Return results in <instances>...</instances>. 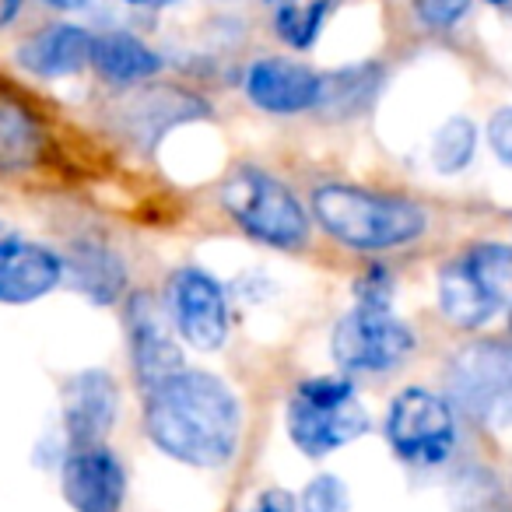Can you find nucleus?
Returning <instances> with one entry per match:
<instances>
[{"label": "nucleus", "mask_w": 512, "mask_h": 512, "mask_svg": "<svg viewBox=\"0 0 512 512\" xmlns=\"http://www.w3.org/2000/svg\"><path fill=\"white\" fill-rule=\"evenodd\" d=\"M302 512H351L348 484L334 474H320L302 491Z\"/></svg>", "instance_id": "nucleus-23"}, {"label": "nucleus", "mask_w": 512, "mask_h": 512, "mask_svg": "<svg viewBox=\"0 0 512 512\" xmlns=\"http://www.w3.org/2000/svg\"><path fill=\"white\" fill-rule=\"evenodd\" d=\"M22 8H25V0H0V32L22 15Z\"/></svg>", "instance_id": "nucleus-28"}, {"label": "nucleus", "mask_w": 512, "mask_h": 512, "mask_svg": "<svg viewBox=\"0 0 512 512\" xmlns=\"http://www.w3.org/2000/svg\"><path fill=\"white\" fill-rule=\"evenodd\" d=\"M386 439L407 463H442L456 446L453 411L428 390H404L386 414Z\"/></svg>", "instance_id": "nucleus-8"}, {"label": "nucleus", "mask_w": 512, "mask_h": 512, "mask_svg": "<svg viewBox=\"0 0 512 512\" xmlns=\"http://www.w3.org/2000/svg\"><path fill=\"white\" fill-rule=\"evenodd\" d=\"M267 4H274V8H278V4H288V0H267Z\"/></svg>", "instance_id": "nucleus-31"}, {"label": "nucleus", "mask_w": 512, "mask_h": 512, "mask_svg": "<svg viewBox=\"0 0 512 512\" xmlns=\"http://www.w3.org/2000/svg\"><path fill=\"white\" fill-rule=\"evenodd\" d=\"M92 39H95V32H88L85 25L53 22L18 46L15 64L22 67L25 74L43 78V81L74 78V74H81L92 64Z\"/></svg>", "instance_id": "nucleus-13"}, {"label": "nucleus", "mask_w": 512, "mask_h": 512, "mask_svg": "<svg viewBox=\"0 0 512 512\" xmlns=\"http://www.w3.org/2000/svg\"><path fill=\"white\" fill-rule=\"evenodd\" d=\"M64 264L50 249L22 239H0V302L25 306L57 288Z\"/></svg>", "instance_id": "nucleus-14"}, {"label": "nucleus", "mask_w": 512, "mask_h": 512, "mask_svg": "<svg viewBox=\"0 0 512 512\" xmlns=\"http://www.w3.org/2000/svg\"><path fill=\"white\" fill-rule=\"evenodd\" d=\"M320 81L323 74H316L313 67L299 64V60L288 57H260L246 67V99L256 109L274 116H295L316 109L320 99Z\"/></svg>", "instance_id": "nucleus-11"}, {"label": "nucleus", "mask_w": 512, "mask_h": 512, "mask_svg": "<svg viewBox=\"0 0 512 512\" xmlns=\"http://www.w3.org/2000/svg\"><path fill=\"white\" fill-rule=\"evenodd\" d=\"M71 274L74 285L85 295H92L95 302H113L123 288V267L113 253H106L102 246H78L71 253Z\"/></svg>", "instance_id": "nucleus-20"}, {"label": "nucleus", "mask_w": 512, "mask_h": 512, "mask_svg": "<svg viewBox=\"0 0 512 512\" xmlns=\"http://www.w3.org/2000/svg\"><path fill=\"white\" fill-rule=\"evenodd\" d=\"M88 67L109 85H141V81L155 78L165 64L158 50H151L134 32L109 29L92 39V64Z\"/></svg>", "instance_id": "nucleus-16"}, {"label": "nucleus", "mask_w": 512, "mask_h": 512, "mask_svg": "<svg viewBox=\"0 0 512 512\" xmlns=\"http://www.w3.org/2000/svg\"><path fill=\"white\" fill-rule=\"evenodd\" d=\"M512 295V249L481 242L449 260L439 274V306L456 327L488 323Z\"/></svg>", "instance_id": "nucleus-3"}, {"label": "nucleus", "mask_w": 512, "mask_h": 512, "mask_svg": "<svg viewBox=\"0 0 512 512\" xmlns=\"http://www.w3.org/2000/svg\"><path fill=\"white\" fill-rule=\"evenodd\" d=\"M64 495L74 512H120L123 467L102 442L71 446L64 460Z\"/></svg>", "instance_id": "nucleus-12"}, {"label": "nucleus", "mask_w": 512, "mask_h": 512, "mask_svg": "<svg viewBox=\"0 0 512 512\" xmlns=\"http://www.w3.org/2000/svg\"><path fill=\"white\" fill-rule=\"evenodd\" d=\"M127 334L137 383L144 390H155L158 383H165V379L183 369V351H179L176 334H172V316L151 295H134L130 299Z\"/></svg>", "instance_id": "nucleus-10"}, {"label": "nucleus", "mask_w": 512, "mask_h": 512, "mask_svg": "<svg viewBox=\"0 0 512 512\" xmlns=\"http://www.w3.org/2000/svg\"><path fill=\"white\" fill-rule=\"evenodd\" d=\"M144 425L162 453L190 467H221L235 456L242 414L235 393L211 372L179 369L148 390Z\"/></svg>", "instance_id": "nucleus-1"}, {"label": "nucleus", "mask_w": 512, "mask_h": 512, "mask_svg": "<svg viewBox=\"0 0 512 512\" xmlns=\"http://www.w3.org/2000/svg\"><path fill=\"white\" fill-rule=\"evenodd\" d=\"M474 151H477V127L467 120V116H453V120L442 123L439 134H435L432 162L439 172L453 176V172L467 169L470 158H474Z\"/></svg>", "instance_id": "nucleus-21"}, {"label": "nucleus", "mask_w": 512, "mask_h": 512, "mask_svg": "<svg viewBox=\"0 0 512 512\" xmlns=\"http://www.w3.org/2000/svg\"><path fill=\"white\" fill-rule=\"evenodd\" d=\"M369 428V414L358 404L348 379H306L288 404V435L306 456H327L355 442Z\"/></svg>", "instance_id": "nucleus-4"}, {"label": "nucleus", "mask_w": 512, "mask_h": 512, "mask_svg": "<svg viewBox=\"0 0 512 512\" xmlns=\"http://www.w3.org/2000/svg\"><path fill=\"white\" fill-rule=\"evenodd\" d=\"M484 4H491V8H505V4H512V0H484Z\"/></svg>", "instance_id": "nucleus-30"}, {"label": "nucleus", "mask_w": 512, "mask_h": 512, "mask_svg": "<svg viewBox=\"0 0 512 512\" xmlns=\"http://www.w3.org/2000/svg\"><path fill=\"white\" fill-rule=\"evenodd\" d=\"M379 85H383L379 64H351L334 74H323L316 113L327 116V120H351V116L372 106Z\"/></svg>", "instance_id": "nucleus-17"}, {"label": "nucleus", "mask_w": 512, "mask_h": 512, "mask_svg": "<svg viewBox=\"0 0 512 512\" xmlns=\"http://www.w3.org/2000/svg\"><path fill=\"white\" fill-rule=\"evenodd\" d=\"M330 348H334V358L341 369L383 372L411 355L414 337H411V330L393 316L390 306L355 302V309L337 320Z\"/></svg>", "instance_id": "nucleus-7"}, {"label": "nucleus", "mask_w": 512, "mask_h": 512, "mask_svg": "<svg viewBox=\"0 0 512 512\" xmlns=\"http://www.w3.org/2000/svg\"><path fill=\"white\" fill-rule=\"evenodd\" d=\"M330 0H288L274 8V36L295 53H306L320 43L330 18Z\"/></svg>", "instance_id": "nucleus-19"}, {"label": "nucleus", "mask_w": 512, "mask_h": 512, "mask_svg": "<svg viewBox=\"0 0 512 512\" xmlns=\"http://www.w3.org/2000/svg\"><path fill=\"white\" fill-rule=\"evenodd\" d=\"M488 144L498 155V162H505L512 169V106L498 109L488 120Z\"/></svg>", "instance_id": "nucleus-25"}, {"label": "nucleus", "mask_w": 512, "mask_h": 512, "mask_svg": "<svg viewBox=\"0 0 512 512\" xmlns=\"http://www.w3.org/2000/svg\"><path fill=\"white\" fill-rule=\"evenodd\" d=\"M116 421V383L106 372H78L64 390V428L71 446H95Z\"/></svg>", "instance_id": "nucleus-15"}, {"label": "nucleus", "mask_w": 512, "mask_h": 512, "mask_svg": "<svg viewBox=\"0 0 512 512\" xmlns=\"http://www.w3.org/2000/svg\"><path fill=\"white\" fill-rule=\"evenodd\" d=\"M474 8V0H411V15L421 29L449 32L463 22Z\"/></svg>", "instance_id": "nucleus-22"}, {"label": "nucleus", "mask_w": 512, "mask_h": 512, "mask_svg": "<svg viewBox=\"0 0 512 512\" xmlns=\"http://www.w3.org/2000/svg\"><path fill=\"white\" fill-rule=\"evenodd\" d=\"M43 151V127L36 113L15 99L11 92H0V169H25Z\"/></svg>", "instance_id": "nucleus-18"}, {"label": "nucleus", "mask_w": 512, "mask_h": 512, "mask_svg": "<svg viewBox=\"0 0 512 512\" xmlns=\"http://www.w3.org/2000/svg\"><path fill=\"white\" fill-rule=\"evenodd\" d=\"M313 211L320 225L351 249H393L425 232V211L418 204L358 186H320Z\"/></svg>", "instance_id": "nucleus-2"}, {"label": "nucleus", "mask_w": 512, "mask_h": 512, "mask_svg": "<svg viewBox=\"0 0 512 512\" xmlns=\"http://www.w3.org/2000/svg\"><path fill=\"white\" fill-rule=\"evenodd\" d=\"M43 8L60 11V15H81V11L92 8V0H39Z\"/></svg>", "instance_id": "nucleus-27"}, {"label": "nucleus", "mask_w": 512, "mask_h": 512, "mask_svg": "<svg viewBox=\"0 0 512 512\" xmlns=\"http://www.w3.org/2000/svg\"><path fill=\"white\" fill-rule=\"evenodd\" d=\"M460 488L474 498L470 505L463 502L460 512H502V491H498V484L488 474H467Z\"/></svg>", "instance_id": "nucleus-24"}, {"label": "nucleus", "mask_w": 512, "mask_h": 512, "mask_svg": "<svg viewBox=\"0 0 512 512\" xmlns=\"http://www.w3.org/2000/svg\"><path fill=\"white\" fill-rule=\"evenodd\" d=\"M449 400L488 428L512 425V344L481 341L463 348L446 372Z\"/></svg>", "instance_id": "nucleus-6"}, {"label": "nucleus", "mask_w": 512, "mask_h": 512, "mask_svg": "<svg viewBox=\"0 0 512 512\" xmlns=\"http://www.w3.org/2000/svg\"><path fill=\"white\" fill-rule=\"evenodd\" d=\"M249 512H295V498L288 495V491H281V488H271V491H264V495L256 498Z\"/></svg>", "instance_id": "nucleus-26"}, {"label": "nucleus", "mask_w": 512, "mask_h": 512, "mask_svg": "<svg viewBox=\"0 0 512 512\" xmlns=\"http://www.w3.org/2000/svg\"><path fill=\"white\" fill-rule=\"evenodd\" d=\"M225 211L246 228L253 239L278 249H295L306 242L309 221L302 204L285 183L260 169H242L221 190Z\"/></svg>", "instance_id": "nucleus-5"}, {"label": "nucleus", "mask_w": 512, "mask_h": 512, "mask_svg": "<svg viewBox=\"0 0 512 512\" xmlns=\"http://www.w3.org/2000/svg\"><path fill=\"white\" fill-rule=\"evenodd\" d=\"M509 327H512V306H509Z\"/></svg>", "instance_id": "nucleus-32"}, {"label": "nucleus", "mask_w": 512, "mask_h": 512, "mask_svg": "<svg viewBox=\"0 0 512 512\" xmlns=\"http://www.w3.org/2000/svg\"><path fill=\"white\" fill-rule=\"evenodd\" d=\"M169 302L176 330L200 351H218L228 337V309L211 274L186 267L169 281Z\"/></svg>", "instance_id": "nucleus-9"}, {"label": "nucleus", "mask_w": 512, "mask_h": 512, "mask_svg": "<svg viewBox=\"0 0 512 512\" xmlns=\"http://www.w3.org/2000/svg\"><path fill=\"white\" fill-rule=\"evenodd\" d=\"M127 8H141V11H158V8H172V4H183V0H120Z\"/></svg>", "instance_id": "nucleus-29"}]
</instances>
